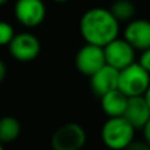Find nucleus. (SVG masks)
<instances>
[{"label":"nucleus","instance_id":"10","mask_svg":"<svg viewBox=\"0 0 150 150\" xmlns=\"http://www.w3.org/2000/svg\"><path fill=\"white\" fill-rule=\"evenodd\" d=\"M90 86L92 92L96 96L101 98L105 93L112 92V91L117 90V83H119V71L115 69L109 67V66H104L103 69L93 74L90 78Z\"/></svg>","mask_w":150,"mask_h":150},{"label":"nucleus","instance_id":"6","mask_svg":"<svg viewBox=\"0 0 150 150\" xmlns=\"http://www.w3.org/2000/svg\"><path fill=\"white\" fill-rule=\"evenodd\" d=\"M9 53L18 62H32L40 55L41 44L34 34L29 32L15 34L13 40L8 45Z\"/></svg>","mask_w":150,"mask_h":150},{"label":"nucleus","instance_id":"4","mask_svg":"<svg viewBox=\"0 0 150 150\" xmlns=\"http://www.w3.org/2000/svg\"><path fill=\"white\" fill-rule=\"evenodd\" d=\"M87 136L76 122H67L59 127L52 137L53 150H80L84 146Z\"/></svg>","mask_w":150,"mask_h":150},{"label":"nucleus","instance_id":"13","mask_svg":"<svg viewBox=\"0 0 150 150\" xmlns=\"http://www.w3.org/2000/svg\"><path fill=\"white\" fill-rule=\"evenodd\" d=\"M21 133V124L16 117L4 116L0 119V144H8L17 140Z\"/></svg>","mask_w":150,"mask_h":150},{"label":"nucleus","instance_id":"5","mask_svg":"<svg viewBox=\"0 0 150 150\" xmlns=\"http://www.w3.org/2000/svg\"><path fill=\"white\" fill-rule=\"evenodd\" d=\"M103 49L105 65L117 71L124 70L136 62V50L124 38L119 37L107 46H104Z\"/></svg>","mask_w":150,"mask_h":150},{"label":"nucleus","instance_id":"14","mask_svg":"<svg viewBox=\"0 0 150 150\" xmlns=\"http://www.w3.org/2000/svg\"><path fill=\"white\" fill-rule=\"evenodd\" d=\"M109 12L119 23H125V21L129 23L136 15V5L130 0H116L111 5Z\"/></svg>","mask_w":150,"mask_h":150},{"label":"nucleus","instance_id":"22","mask_svg":"<svg viewBox=\"0 0 150 150\" xmlns=\"http://www.w3.org/2000/svg\"><path fill=\"white\" fill-rule=\"evenodd\" d=\"M53 1H57V3H66V1H69V0H53Z\"/></svg>","mask_w":150,"mask_h":150},{"label":"nucleus","instance_id":"20","mask_svg":"<svg viewBox=\"0 0 150 150\" xmlns=\"http://www.w3.org/2000/svg\"><path fill=\"white\" fill-rule=\"evenodd\" d=\"M144 99H145L146 104H148V105H149V108H150V86H149L148 91H146V92H145V95H144Z\"/></svg>","mask_w":150,"mask_h":150},{"label":"nucleus","instance_id":"21","mask_svg":"<svg viewBox=\"0 0 150 150\" xmlns=\"http://www.w3.org/2000/svg\"><path fill=\"white\" fill-rule=\"evenodd\" d=\"M7 1H8V0H0V7H1V5H4Z\"/></svg>","mask_w":150,"mask_h":150},{"label":"nucleus","instance_id":"19","mask_svg":"<svg viewBox=\"0 0 150 150\" xmlns=\"http://www.w3.org/2000/svg\"><path fill=\"white\" fill-rule=\"evenodd\" d=\"M5 76H7V66H5L4 61L0 58V83H3Z\"/></svg>","mask_w":150,"mask_h":150},{"label":"nucleus","instance_id":"23","mask_svg":"<svg viewBox=\"0 0 150 150\" xmlns=\"http://www.w3.org/2000/svg\"><path fill=\"white\" fill-rule=\"evenodd\" d=\"M0 150H4V148H3V144H0Z\"/></svg>","mask_w":150,"mask_h":150},{"label":"nucleus","instance_id":"12","mask_svg":"<svg viewBox=\"0 0 150 150\" xmlns=\"http://www.w3.org/2000/svg\"><path fill=\"white\" fill-rule=\"evenodd\" d=\"M128 104V98L119 90L105 93L100 98V105L103 112L108 116V119L122 117Z\"/></svg>","mask_w":150,"mask_h":150},{"label":"nucleus","instance_id":"8","mask_svg":"<svg viewBox=\"0 0 150 150\" xmlns=\"http://www.w3.org/2000/svg\"><path fill=\"white\" fill-rule=\"evenodd\" d=\"M46 16V7L42 0H17L15 4V17L21 25L34 28L42 24Z\"/></svg>","mask_w":150,"mask_h":150},{"label":"nucleus","instance_id":"7","mask_svg":"<svg viewBox=\"0 0 150 150\" xmlns=\"http://www.w3.org/2000/svg\"><path fill=\"white\" fill-rule=\"evenodd\" d=\"M75 66L82 75L91 78L105 66L104 49L95 45H83L75 55Z\"/></svg>","mask_w":150,"mask_h":150},{"label":"nucleus","instance_id":"15","mask_svg":"<svg viewBox=\"0 0 150 150\" xmlns=\"http://www.w3.org/2000/svg\"><path fill=\"white\" fill-rule=\"evenodd\" d=\"M15 37L13 26L7 21H0V46H8Z\"/></svg>","mask_w":150,"mask_h":150},{"label":"nucleus","instance_id":"1","mask_svg":"<svg viewBox=\"0 0 150 150\" xmlns=\"http://www.w3.org/2000/svg\"><path fill=\"white\" fill-rule=\"evenodd\" d=\"M79 30L86 44L104 47L119 38L120 23L112 16L109 9L93 7L82 15Z\"/></svg>","mask_w":150,"mask_h":150},{"label":"nucleus","instance_id":"3","mask_svg":"<svg viewBox=\"0 0 150 150\" xmlns=\"http://www.w3.org/2000/svg\"><path fill=\"white\" fill-rule=\"evenodd\" d=\"M150 86V74L146 73L137 62L119 71L117 90L128 99L144 96Z\"/></svg>","mask_w":150,"mask_h":150},{"label":"nucleus","instance_id":"2","mask_svg":"<svg viewBox=\"0 0 150 150\" xmlns=\"http://www.w3.org/2000/svg\"><path fill=\"white\" fill-rule=\"evenodd\" d=\"M136 129L124 119L113 117L108 119L101 128V140L111 150H124L134 141Z\"/></svg>","mask_w":150,"mask_h":150},{"label":"nucleus","instance_id":"11","mask_svg":"<svg viewBox=\"0 0 150 150\" xmlns=\"http://www.w3.org/2000/svg\"><path fill=\"white\" fill-rule=\"evenodd\" d=\"M122 117L134 129H142L150 120V108L146 104L144 96L128 99V104Z\"/></svg>","mask_w":150,"mask_h":150},{"label":"nucleus","instance_id":"9","mask_svg":"<svg viewBox=\"0 0 150 150\" xmlns=\"http://www.w3.org/2000/svg\"><path fill=\"white\" fill-rule=\"evenodd\" d=\"M122 38L134 50L150 49V21L145 18H134L129 21L124 29Z\"/></svg>","mask_w":150,"mask_h":150},{"label":"nucleus","instance_id":"18","mask_svg":"<svg viewBox=\"0 0 150 150\" xmlns=\"http://www.w3.org/2000/svg\"><path fill=\"white\" fill-rule=\"evenodd\" d=\"M142 132H144V140L145 142L150 146V120L146 122V125L142 128Z\"/></svg>","mask_w":150,"mask_h":150},{"label":"nucleus","instance_id":"17","mask_svg":"<svg viewBox=\"0 0 150 150\" xmlns=\"http://www.w3.org/2000/svg\"><path fill=\"white\" fill-rule=\"evenodd\" d=\"M124 150H150V146L145 141H133Z\"/></svg>","mask_w":150,"mask_h":150},{"label":"nucleus","instance_id":"16","mask_svg":"<svg viewBox=\"0 0 150 150\" xmlns=\"http://www.w3.org/2000/svg\"><path fill=\"white\" fill-rule=\"evenodd\" d=\"M137 63L144 69V70L146 71V73L150 74V49L141 52L140 59H138Z\"/></svg>","mask_w":150,"mask_h":150}]
</instances>
